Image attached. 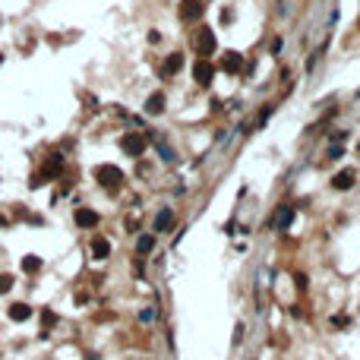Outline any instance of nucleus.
Segmentation results:
<instances>
[{
    "mask_svg": "<svg viewBox=\"0 0 360 360\" xmlns=\"http://www.w3.org/2000/svg\"><path fill=\"white\" fill-rule=\"evenodd\" d=\"M73 218H76V224H79V227H86V231H89V227L98 224V212H92V209H76Z\"/></svg>",
    "mask_w": 360,
    "mask_h": 360,
    "instance_id": "7",
    "label": "nucleus"
},
{
    "mask_svg": "<svg viewBox=\"0 0 360 360\" xmlns=\"http://www.w3.org/2000/svg\"><path fill=\"white\" fill-rule=\"evenodd\" d=\"M146 146H149V142H146V136H142V133H127L124 139H120V149H124L130 158H139V155H146Z\"/></svg>",
    "mask_w": 360,
    "mask_h": 360,
    "instance_id": "3",
    "label": "nucleus"
},
{
    "mask_svg": "<svg viewBox=\"0 0 360 360\" xmlns=\"http://www.w3.org/2000/svg\"><path fill=\"white\" fill-rule=\"evenodd\" d=\"M164 104H167V98H164V92H152L149 95V101H146V114H161L164 111Z\"/></svg>",
    "mask_w": 360,
    "mask_h": 360,
    "instance_id": "8",
    "label": "nucleus"
},
{
    "mask_svg": "<svg viewBox=\"0 0 360 360\" xmlns=\"http://www.w3.org/2000/svg\"><path fill=\"white\" fill-rule=\"evenodd\" d=\"M158 152H161V158H164V161H174V152H171V149H167V146H164V142H158Z\"/></svg>",
    "mask_w": 360,
    "mask_h": 360,
    "instance_id": "19",
    "label": "nucleus"
},
{
    "mask_svg": "<svg viewBox=\"0 0 360 360\" xmlns=\"http://www.w3.org/2000/svg\"><path fill=\"white\" fill-rule=\"evenodd\" d=\"M29 316H32L29 304H13V307H10V319H13V322H26Z\"/></svg>",
    "mask_w": 360,
    "mask_h": 360,
    "instance_id": "12",
    "label": "nucleus"
},
{
    "mask_svg": "<svg viewBox=\"0 0 360 360\" xmlns=\"http://www.w3.org/2000/svg\"><path fill=\"white\" fill-rule=\"evenodd\" d=\"M354 177H357L354 171H338V174L332 177V187L335 190H351L354 187Z\"/></svg>",
    "mask_w": 360,
    "mask_h": 360,
    "instance_id": "10",
    "label": "nucleus"
},
{
    "mask_svg": "<svg viewBox=\"0 0 360 360\" xmlns=\"http://www.w3.org/2000/svg\"><path fill=\"white\" fill-rule=\"evenodd\" d=\"M180 70H184V54H167L161 73H164V76H174V73H180Z\"/></svg>",
    "mask_w": 360,
    "mask_h": 360,
    "instance_id": "9",
    "label": "nucleus"
},
{
    "mask_svg": "<svg viewBox=\"0 0 360 360\" xmlns=\"http://www.w3.org/2000/svg\"><path fill=\"white\" fill-rule=\"evenodd\" d=\"M95 180H98L101 187H107V190H117L120 184H124V171L114 167V164H98L95 167Z\"/></svg>",
    "mask_w": 360,
    "mask_h": 360,
    "instance_id": "2",
    "label": "nucleus"
},
{
    "mask_svg": "<svg viewBox=\"0 0 360 360\" xmlns=\"http://www.w3.org/2000/svg\"><path fill=\"white\" fill-rule=\"evenodd\" d=\"M215 47H218L215 29L202 26V29H196V32H193V51H196L199 57H206V60H209V54H215Z\"/></svg>",
    "mask_w": 360,
    "mask_h": 360,
    "instance_id": "1",
    "label": "nucleus"
},
{
    "mask_svg": "<svg viewBox=\"0 0 360 360\" xmlns=\"http://www.w3.org/2000/svg\"><path fill=\"white\" fill-rule=\"evenodd\" d=\"M22 272H29V275L41 272V259L38 256H26V259H22Z\"/></svg>",
    "mask_w": 360,
    "mask_h": 360,
    "instance_id": "16",
    "label": "nucleus"
},
{
    "mask_svg": "<svg viewBox=\"0 0 360 360\" xmlns=\"http://www.w3.org/2000/svg\"><path fill=\"white\" fill-rule=\"evenodd\" d=\"M202 13H206V4H202V0H184V4H180V19L184 22H193Z\"/></svg>",
    "mask_w": 360,
    "mask_h": 360,
    "instance_id": "5",
    "label": "nucleus"
},
{
    "mask_svg": "<svg viewBox=\"0 0 360 360\" xmlns=\"http://www.w3.org/2000/svg\"><path fill=\"white\" fill-rule=\"evenodd\" d=\"M0 60H4V57H0Z\"/></svg>",
    "mask_w": 360,
    "mask_h": 360,
    "instance_id": "21",
    "label": "nucleus"
},
{
    "mask_svg": "<svg viewBox=\"0 0 360 360\" xmlns=\"http://www.w3.org/2000/svg\"><path fill=\"white\" fill-rule=\"evenodd\" d=\"M221 70H224V73H240V70H244V54L227 51V54L221 57Z\"/></svg>",
    "mask_w": 360,
    "mask_h": 360,
    "instance_id": "6",
    "label": "nucleus"
},
{
    "mask_svg": "<svg viewBox=\"0 0 360 360\" xmlns=\"http://www.w3.org/2000/svg\"><path fill=\"white\" fill-rule=\"evenodd\" d=\"M171 224H174V212H171V209L158 212V218H155V231H167Z\"/></svg>",
    "mask_w": 360,
    "mask_h": 360,
    "instance_id": "13",
    "label": "nucleus"
},
{
    "mask_svg": "<svg viewBox=\"0 0 360 360\" xmlns=\"http://www.w3.org/2000/svg\"><path fill=\"white\" fill-rule=\"evenodd\" d=\"M13 287V275H0V294H7Z\"/></svg>",
    "mask_w": 360,
    "mask_h": 360,
    "instance_id": "18",
    "label": "nucleus"
},
{
    "mask_svg": "<svg viewBox=\"0 0 360 360\" xmlns=\"http://www.w3.org/2000/svg\"><path fill=\"white\" fill-rule=\"evenodd\" d=\"M291 221H294V209L284 206V209L278 212V218H275V224H278V231H284V227H291Z\"/></svg>",
    "mask_w": 360,
    "mask_h": 360,
    "instance_id": "14",
    "label": "nucleus"
},
{
    "mask_svg": "<svg viewBox=\"0 0 360 360\" xmlns=\"http://www.w3.org/2000/svg\"><path fill=\"white\" fill-rule=\"evenodd\" d=\"M341 155H344L341 146H332V149H329V158H341Z\"/></svg>",
    "mask_w": 360,
    "mask_h": 360,
    "instance_id": "20",
    "label": "nucleus"
},
{
    "mask_svg": "<svg viewBox=\"0 0 360 360\" xmlns=\"http://www.w3.org/2000/svg\"><path fill=\"white\" fill-rule=\"evenodd\" d=\"M152 247H155V237L152 234H142L136 240V253H152Z\"/></svg>",
    "mask_w": 360,
    "mask_h": 360,
    "instance_id": "15",
    "label": "nucleus"
},
{
    "mask_svg": "<svg viewBox=\"0 0 360 360\" xmlns=\"http://www.w3.org/2000/svg\"><path fill=\"white\" fill-rule=\"evenodd\" d=\"M193 76H196L199 86H209V82L215 79V64H212V60H206V57H199L196 64H193Z\"/></svg>",
    "mask_w": 360,
    "mask_h": 360,
    "instance_id": "4",
    "label": "nucleus"
},
{
    "mask_svg": "<svg viewBox=\"0 0 360 360\" xmlns=\"http://www.w3.org/2000/svg\"><path fill=\"white\" fill-rule=\"evenodd\" d=\"M92 256L95 259H107L111 256V244H107L104 237H92Z\"/></svg>",
    "mask_w": 360,
    "mask_h": 360,
    "instance_id": "11",
    "label": "nucleus"
},
{
    "mask_svg": "<svg viewBox=\"0 0 360 360\" xmlns=\"http://www.w3.org/2000/svg\"><path fill=\"white\" fill-rule=\"evenodd\" d=\"M41 322H44V329H41V335H47V329L57 322V313H51V310H41Z\"/></svg>",
    "mask_w": 360,
    "mask_h": 360,
    "instance_id": "17",
    "label": "nucleus"
}]
</instances>
